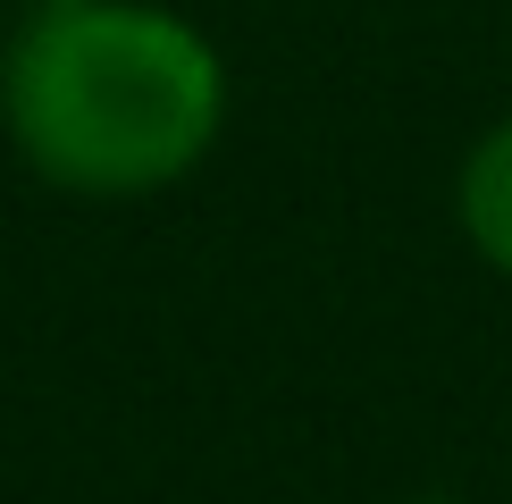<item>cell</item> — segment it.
Wrapping results in <instances>:
<instances>
[{"label":"cell","mask_w":512,"mask_h":504,"mask_svg":"<svg viewBox=\"0 0 512 504\" xmlns=\"http://www.w3.org/2000/svg\"><path fill=\"white\" fill-rule=\"evenodd\" d=\"M227 118L219 51L168 9L59 0L9 51V135L68 194H152Z\"/></svg>","instance_id":"6da1fadb"},{"label":"cell","mask_w":512,"mask_h":504,"mask_svg":"<svg viewBox=\"0 0 512 504\" xmlns=\"http://www.w3.org/2000/svg\"><path fill=\"white\" fill-rule=\"evenodd\" d=\"M462 227L496 269H512V118L487 126L462 160Z\"/></svg>","instance_id":"7a4b0ae2"},{"label":"cell","mask_w":512,"mask_h":504,"mask_svg":"<svg viewBox=\"0 0 512 504\" xmlns=\"http://www.w3.org/2000/svg\"><path fill=\"white\" fill-rule=\"evenodd\" d=\"M412 504H454V496H412Z\"/></svg>","instance_id":"3957f363"},{"label":"cell","mask_w":512,"mask_h":504,"mask_svg":"<svg viewBox=\"0 0 512 504\" xmlns=\"http://www.w3.org/2000/svg\"><path fill=\"white\" fill-rule=\"evenodd\" d=\"M51 9H59V0H51Z\"/></svg>","instance_id":"277c9868"}]
</instances>
